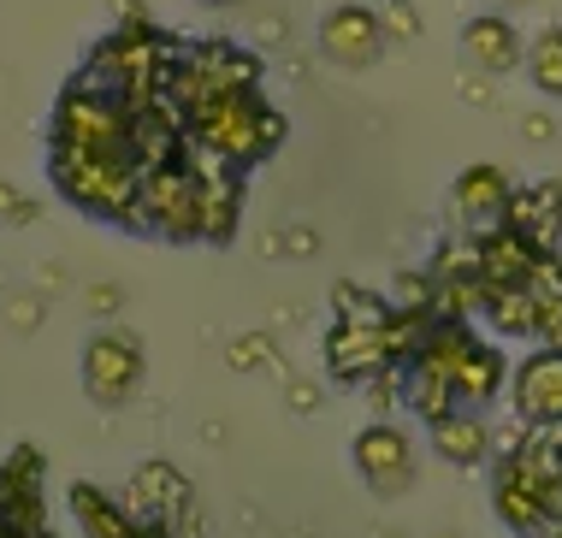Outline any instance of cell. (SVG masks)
<instances>
[{
  "instance_id": "3",
  "label": "cell",
  "mask_w": 562,
  "mask_h": 538,
  "mask_svg": "<svg viewBox=\"0 0 562 538\" xmlns=\"http://www.w3.org/2000/svg\"><path fill=\"white\" fill-rule=\"evenodd\" d=\"M54 183L89 220L131 225L136 190H143V160L131 148H54Z\"/></svg>"
},
{
  "instance_id": "7",
  "label": "cell",
  "mask_w": 562,
  "mask_h": 538,
  "mask_svg": "<svg viewBox=\"0 0 562 538\" xmlns=\"http://www.w3.org/2000/svg\"><path fill=\"white\" fill-rule=\"evenodd\" d=\"M321 54L331 59V66H344V71L379 66V54H385V19H379L373 7L344 0V7H331L321 19Z\"/></svg>"
},
{
  "instance_id": "20",
  "label": "cell",
  "mask_w": 562,
  "mask_h": 538,
  "mask_svg": "<svg viewBox=\"0 0 562 538\" xmlns=\"http://www.w3.org/2000/svg\"><path fill=\"white\" fill-rule=\"evenodd\" d=\"M527 77H533V89L539 96H551V101H562V24H551V30H539L533 42H527Z\"/></svg>"
},
{
  "instance_id": "2",
  "label": "cell",
  "mask_w": 562,
  "mask_h": 538,
  "mask_svg": "<svg viewBox=\"0 0 562 538\" xmlns=\"http://www.w3.org/2000/svg\"><path fill=\"white\" fill-rule=\"evenodd\" d=\"M131 231H148V237H166V243H202L207 237V160L190 143L166 166H148L143 172Z\"/></svg>"
},
{
  "instance_id": "4",
  "label": "cell",
  "mask_w": 562,
  "mask_h": 538,
  "mask_svg": "<svg viewBox=\"0 0 562 538\" xmlns=\"http://www.w3.org/2000/svg\"><path fill=\"white\" fill-rule=\"evenodd\" d=\"M349 461H356L361 485H368L373 497H403V491L415 485V444H408L391 421L361 426L356 444H349Z\"/></svg>"
},
{
  "instance_id": "5",
  "label": "cell",
  "mask_w": 562,
  "mask_h": 538,
  "mask_svg": "<svg viewBox=\"0 0 562 538\" xmlns=\"http://www.w3.org/2000/svg\"><path fill=\"white\" fill-rule=\"evenodd\" d=\"M492 509H497V520H504L509 533L544 538V527L562 515V497H557V491H544L533 473L515 468V456H504V461H497V473H492Z\"/></svg>"
},
{
  "instance_id": "19",
  "label": "cell",
  "mask_w": 562,
  "mask_h": 538,
  "mask_svg": "<svg viewBox=\"0 0 562 538\" xmlns=\"http://www.w3.org/2000/svg\"><path fill=\"white\" fill-rule=\"evenodd\" d=\"M403 403L415 408L427 426L438 421V414L462 408V403H456V391H450V379L432 373V367H420V361H403Z\"/></svg>"
},
{
  "instance_id": "9",
  "label": "cell",
  "mask_w": 562,
  "mask_h": 538,
  "mask_svg": "<svg viewBox=\"0 0 562 538\" xmlns=\"http://www.w3.org/2000/svg\"><path fill=\"white\" fill-rule=\"evenodd\" d=\"M515 414L527 426H562V349L544 344L515 367Z\"/></svg>"
},
{
  "instance_id": "18",
  "label": "cell",
  "mask_w": 562,
  "mask_h": 538,
  "mask_svg": "<svg viewBox=\"0 0 562 538\" xmlns=\"http://www.w3.org/2000/svg\"><path fill=\"white\" fill-rule=\"evenodd\" d=\"M131 497H136V515L160 520V527H166V515H172L190 491H184V480H178L166 461H148V468H136V491H131Z\"/></svg>"
},
{
  "instance_id": "1",
  "label": "cell",
  "mask_w": 562,
  "mask_h": 538,
  "mask_svg": "<svg viewBox=\"0 0 562 538\" xmlns=\"http://www.w3.org/2000/svg\"><path fill=\"white\" fill-rule=\"evenodd\" d=\"M184 136L202 160L249 172V166H261L267 154L284 143V113L261 96V89H225V96H207V101L190 107Z\"/></svg>"
},
{
  "instance_id": "22",
  "label": "cell",
  "mask_w": 562,
  "mask_h": 538,
  "mask_svg": "<svg viewBox=\"0 0 562 538\" xmlns=\"http://www.w3.org/2000/svg\"><path fill=\"white\" fill-rule=\"evenodd\" d=\"M202 7H237V0H202Z\"/></svg>"
},
{
  "instance_id": "12",
  "label": "cell",
  "mask_w": 562,
  "mask_h": 538,
  "mask_svg": "<svg viewBox=\"0 0 562 538\" xmlns=\"http://www.w3.org/2000/svg\"><path fill=\"white\" fill-rule=\"evenodd\" d=\"M539 243L521 237L515 225H492L485 237L474 243V260H480V284H527L539 267Z\"/></svg>"
},
{
  "instance_id": "11",
  "label": "cell",
  "mask_w": 562,
  "mask_h": 538,
  "mask_svg": "<svg viewBox=\"0 0 562 538\" xmlns=\"http://www.w3.org/2000/svg\"><path fill=\"white\" fill-rule=\"evenodd\" d=\"M71 515H78V527L89 538H166L160 520H143L136 509H125L119 497H108V491L89 485V480L71 485Z\"/></svg>"
},
{
  "instance_id": "15",
  "label": "cell",
  "mask_w": 562,
  "mask_h": 538,
  "mask_svg": "<svg viewBox=\"0 0 562 538\" xmlns=\"http://www.w3.org/2000/svg\"><path fill=\"white\" fill-rule=\"evenodd\" d=\"M450 391H456V403L462 408H485L497 391H504V356H497V344H468V356L456 361V373H450Z\"/></svg>"
},
{
  "instance_id": "10",
  "label": "cell",
  "mask_w": 562,
  "mask_h": 538,
  "mask_svg": "<svg viewBox=\"0 0 562 538\" xmlns=\"http://www.w3.org/2000/svg\"><path fill=\"white\" fill-rule=\"evenodd\" d=\"M462 59L474 66L480 77H504L527 59L521 48V30H515L504 12H480V19L462 24Z\"/></svg>"
},
{
  "instance_id": "8",
  "label": "cell",
  "mask_w": 562,
  "mask_h": 538,
  "mask_svg": "<svg viewBox=\"0 0 562 538\" xmlns=\"http://www.w3.org/2000/svg\"><path fill=\"white\" fill-rule=\"evenodd\" d=\"M391 361L397 356H391L385 320H344V326L326 337V367H331V379H344V384L373 379L379 367H391Z\"/></svg>"
},
{
  "instance_id": "21",
  "label": "cell",
  "mask_w": 562,
  "mask_h": 538,
  "mask_svg": "<svg viewBox=\"0 0 562 538\" xmlns=\"http://www.w3.org/2000/svg\"><path fill=\"white\" fill-rule=\"evenodd\" d=\"M385 36H420V19H408L403 0H391V19H385Z\"/></svg>"
},
{
  "instance_id": "13",
  "label": "cell",
  "mask_w": 562,
  "mask_h": 538,
  "mask_svg": "<svg viewBox=\"0 0 562 538\" xmlns=\"http://www.w3.org/2000/svg\"><path fill=\"white\" fill-rule=\"evenodd\" d=\"M509 172L504 166H468L462 178H456V190H450V202L456 213H462L468 225H504V213H509Z\"/></svg>"
},
{
  "instance_id": "17",
  "label": "cell",
  "mask_w": 562,
  "mask_h": 538,
  "mask_svg": "<svg viewBox=\"0 0 562 538\" xmlns=\"http://www.w3.org/2000/svg\"><path fill=\"white\" fill-rule=\"evenodd\" d=\"M504 225H515L521 237H551V231H562V190L557 183H539V190H527V195H509V213H504Z\"/></svg>"
},
{
  "instance_id": "23",
  "label": "cell",
  "mask_w": 562,
  "mask_h": 538,
  "mask_svg": "<svg viewBox=\"0 0 562 538\" xmlns=\"http://www.w3.org/2000/svg\"><path fill=\"white\" fill-rule=\"evenodd\" d=\"M504 7H527V0H504Z\"/></svg>"
},
{
  "instance_id": "6",
  "label": "cell",
  "mask_w": 562,
  "mask_h": 538,
  "mask_svg": "<svg viewBox=\"0 0 562 538\" xmlns=\"http://www.w3.org/2000/svg\"><path fill=\"white\" fill-rule=\"evenodd\" d=\"M136 384H143V349H136V337H125V332L89 337V349H83V391L95 396L101 408H119V403H131Z\"/></svg>"
},
{
  "instance_id": "16",
  "label": "cell",
  "mask_w": 562,
  "mask_h": 538,
  "mask_svg": "<svg viewBox=\"0 0 562 538\" xmlns=\"http://www.w3.org/2000/svg\"><path fill=\"white\" fill-rule=\"evenodd\" d=\"M480 307L504 337H539V296L527 284H485Z\"/></svg>"
},
{
  "instance_id": "24",
  "label": "cell",
  "mask_w": 562,
  "mask_h": 538,
  "mask_svg": "<svg viewBox=\"0 0 562 538\" xmlns=\"http://www.w3.org/2000/svg\"><path fill=\"white\" fill-rule=\"evenodd\" d=\"M385 7H391V0H385Z\"/></svg>"
},
{
  "instance_id": "14",
  "label": "cell",
  "mask_w": 562,
  "mask_h": 538,
  "mask_svg": "<svg viewBox=\"0 0 562 538\" xmlns=\"http://www.w3.org/2000/svg\"><path fill=\"white\" fill-rule=\"evenodd\" d=\"M427 433H432V450L445 456L450 468H480V461L492 456V433H485L480 408H450V414H438Z\"/></svg>"
}]
</instances>
